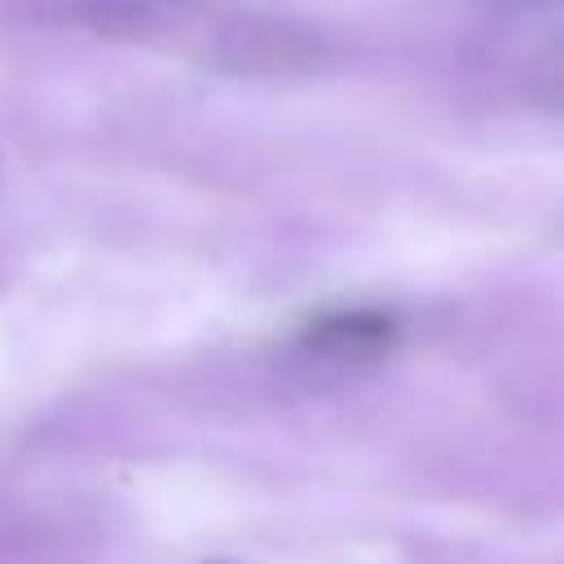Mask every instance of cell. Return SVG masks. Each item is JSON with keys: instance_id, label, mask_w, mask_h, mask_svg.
Masks as SVG:
<instances>
[{"instance_id": "obj_1", "label": "cell", "mask_w": 564, "mask_h": 564, "mask_svg": "<svg viewBox=\"0 0 564 564\" xmlns=\"http://www.w3.org/2000/svg\"><path fill=\"white\" fill-rule=\"evenodd\" d=\"M401 339V317L379 308V304H357V308H326L317 313L304 330L300 344L335 357V361H370L383 357L388 348H397Z\"/></svg>"}]
</instances>
